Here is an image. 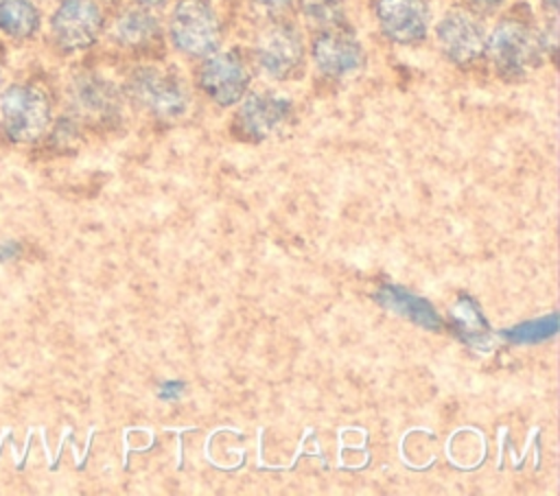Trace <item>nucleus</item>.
Instances as JSON below:
<instances>
[{"mask_svg": "<svg viewBox=\"0 0 560 496\" xmlns=\"http://www.w3.org/2000/svg\"><path fill=\"white\" fill-rule=\"evenodd\" d=\"M542 48V37H538L536 31L518 17L501 20L486 39L490 61L505 81L525 79L540 63Z\"/></svg>", "mask_w": 560, "mask_h": 496, "instance_id": "nucleus-1", "label": "nucleus"}, {"mask_svg": "<svg viewBox=\"0 0 560 496\" xmlns=\"http://www.w3.org/2000/svg\"><path fill=\"white\" fill-rule=\"evenodd\" d=\"M50 98L39 85L13 83L0 96L2 131L11 142L39 140L50 125Z\"/></svg>", "mask_w": 560, "mask_h": 496, "instance_id": "nucleus-2", "label": "nucleus"}, {"mask_svg": "<svg viewBox=\"0 0 560 496\" xmlns=\"http://www.w3.org/2000/svg\"><path fill=\"white\" fill-rule=\"evenodd\" d=\"M127 96L140 109L162 120H175L188 109V92L184 83L160 68H138L127 79Z\"/></svg>", "mask_w": 560, "mask_h": 496, "instance_id": "nucleus-3", "label": "nucleus"}, {"mask_svg": "<svg viewBox=\"0 0 560 496\" xmlns=\"http://www.w3.org/2000/svg\"><path fill=\"white\" fill-rule=\"evenodd\" d=\"M171 39L190 57L214 52L221 39V26L210 0H177L171 15Z\"/></svg>", "mask_w": 560, "mask_h": 496, "instance_id": "nucleus-4", "label": "nucleus"}, {"mask_svg": "<svg viewBox=\"0 0 560 496\" xmlns=\"http://www.w3.org/2000/svg\"><path fill=\"white\" fill-rule=\"evenodd\" d=\"M103 28V13L94 0H61L50 17L55 44L66 52L92 46Z\"/></svg>", "mask_w": 560, "mask_h": 496, "instance_id": "nucleus-5", "label": "nucleus"}, {"mask_svg": "<svg viewBox=\"0 0 560 496\" xmlns=\"http://www.w3.org/2000/svg\"><path fill=\"white\" fill-rule=\"evenodd\" d=\"M256 59L271 79H293L304 66V46L300 33L291 24H273L260 33Z\"/></svg>", "mask_w": 560, "mask_h": 496, "instance_id": "nucleus-6", "label": "nucleus"}, {"mask_svg": "<svg viewBox=\"0 0 560 496\" xmlns=\"http://www.w3.org/2000/svg\"><path fill=\"white\" fill-rule=\"evenodd\" d=\"M438 44L448 61L468 66L486 50L483 24L466 9H451L438 24Z\"/></svg>", "mask_w": 560, "mask_h": 496, "instance_id": "nucleus-7", "label": "nucleus"}, {"mask_svg": "<svg viewBox=\"0 0 560 496\" xmlns=\"http://www.w3.org/2000/svg\"><path fill=\"white\" fill-rule=\"evenodd\" d=\"M70 103L77 118L92 125H114L120 118L118 90L98 74H81L70 85Z\"/></svg>", "mask_w": 560, "mask_h": 496, "instance_id": "nucleus-8", "label": "nucleus"}, {"mask_svg": "<svg viewBox=\"0 0 560 496\" xmlns=\"http://www.w3.org/2000/svg\"><path fill=\"white\" fill-rule=\"evenodd\" d=\"M249 72L238 52H210L199 72L201 90L219 105H232L243 98Z\"/></svg>", "mask_w": 560, "mask_h": 496, "instance_id": "nucleus-9", "label": "nucleus"}, {"mask_svg": "<svg viewBox=\"0 0 560 496\" xmlns=\"http://www.w3.org/2000/svg\"><path fill=\"white\" fill-rule=\"evenodd\" d=\"M291 109V101L280 94H249L234 116V131L245 140H265L289 120Z\"/></svg>", "mask_w": 560, "mask_h": 496, "instance_id": "nucleus-10", "label": "nucleus"}, {"mask_svg": "<svg viewBox=\"0 0 560 496\" xmlns=\"http://www.w3.org/2000/svg\"><path fill=\"white\" fill-rule=\"evenodd\" d=\"M313 59L322 74L328 79H346L359 72L365 63L361 44L348 33L337 28L322 31L313 42Z\"/></svg>", "mask_w": 560, "mask_h": 496, "instance_id": "nucleus-11", "label": "nucleus"}, {"mask_svg": "<svg viewBox=\"0 0 560 496\" xmlns=\"http://www.w3.org/2000/svg\"><path fill=\"white\" fill-rule=\"evenodd\" d=\"M376 17L381 31L396 44H418L429 28V7L424 0H378Z\"/></svg>", "mask_w": 560, "mask_h": 496, "instance_id": "nucleus-12", "label": "nucleus"}, {"mask_svg": "<svg viewBox=\"0 0 560 496\" xmlns=\"http://www.w3.org/2000/svg\"><path fill=\"white\" fill-rule=\"evenodd\" d=\"M374 299L389 312L405 317L409 321H413L416 326L431 330V332H440L442 330V319L435 312V308L431 306V302H427L424 297L398 286V284H385L374 293Z\"/></svg>", "mask_w": 560, "mask_h": 496, "instance_id": "nucleus-13", "label": "nucleus"}, {"mask_svg": "<svg viewBox=\"0 0 560 496\" xmlns=\"http://www.w3.org/2000/svg\"><path fill=\"white\" fill-rule=\"evenodd\" d=\"M451 326L453 332L468 347L479 352H490L494 345L492 330L488 319L483 317L479 304L470 295H459L451 308Z\"/></svg>", "mask_w": 560, "mask_h": 496, "instance_id": "nucleus-14", "label": "nucleus"}, {"mask_svg": "<svg viewBox=\"0 0 560 496\" xmlns=\"http://www.w3.org/2000/svg\"><path fill=\"white\" fill-rule=\"evenodd\" d=\"M114 39L120 46L140 50L160 39V22L144 9H129L114 24Z\"/></svg>", "mask_w": 560, "mask_h": 496, "instance_id": "nucleus-15", "label": "nucleus"}, {"mask_svg": "<svg viewBox=\"0 0 560 496\" xmlns=\"http://www.w3.org/2000/svg\"><path fill=\"white\" fill-rule=\"evenodd\" d=\"M39 28V11L33 0H0V33L11 39H28Z\"/></svg>", "mask_w": 560, "mask_h": 496, "instance_id": "nucleus-16", "label": "nucleus"}, {"mask_svg": "<svg viewBox=\"0 0 560 496\" xmlns=\"http://www.w3.org/2000/svg\"><path fill=\"white\" fill-rule=\"evenodd\" d=\"M558 330V315L551 312L542 319H532V321H525L521 326H514L510 330L503 332V336L512 343H540L545 339H551Z\"/></svg>", "mask_w": 560, "mask_h": 496, "instance_id": "nucleus-17", "label": "nucleus"}, {"mask_svg": "<svg viewBox=\"0 0 560 496\" xmlns=\"http://www.w3.org/2000/svg\"><path fill=\"white\" fill-rule=\"evenodd\" d=\"M304 15L313 26L319 28H337L341 24V4L337 0H306Z\"/></svg>", "mask_w": 560, "mask_h": 496, "instance_id": "nucleus-18", "label": "nucleus"}, {"mask_svg": "<svg viewBox=\"0 0 560 496\" xmlns=\"http://www.w3.org/2000/svg\"><path fill=\"white\" fill-rule=\"evenodd\" d=\"M184 389H186V385L182 382V380H164L162 385H160V389H158V395L162 398V400H179L182 398V393H184Z\"/></svg>", "mask_w": 560, "mask_h": 496, "instance_id": "nucleus-19", "label": "nucleus"}, {"mask_svg": "<svg viewBox=\"0 0 560 496\" xmlns=\"http://www.w3.org/2000/svg\"><path fill=\"white\" fill-rule=\"evenodd\" d=\"M260 9H267V11H280L289 4V0H254Z\"/></svg>", "mask_w": 560, "mask_h": 496, "instance_id": "nucleus-20", "label": "nucleus"}, {"mask_svg": "<svg viewBox=\"0 0 560 496\" xmlns=\"http://www.w3.org/2000/svg\"><path fill=\"white\" fill-rule=\"evenodd\" d=\"M20 251V247L15 243H7V245H0V262L15 256Z\"/></svg>", "mask_w": 560, "mask_h": 496, "instance_id": "nucleus-21", "label": "nucleus"}, {"mask_svg": "<svg viewBox=\"0 0 560 496\" xmlns=\"http://www.w3.org/2000/svg\"><path fill=\"white\" fill-rule=\"evenodd\" d=\"M138 2H142V4H149V7H155V4H162L164 0H138Z\"/></svg>", "mask_w": 560, "mask_h": 496, "instance_id": "nucleus-22", "label": "nucleus"}]
</instances>
